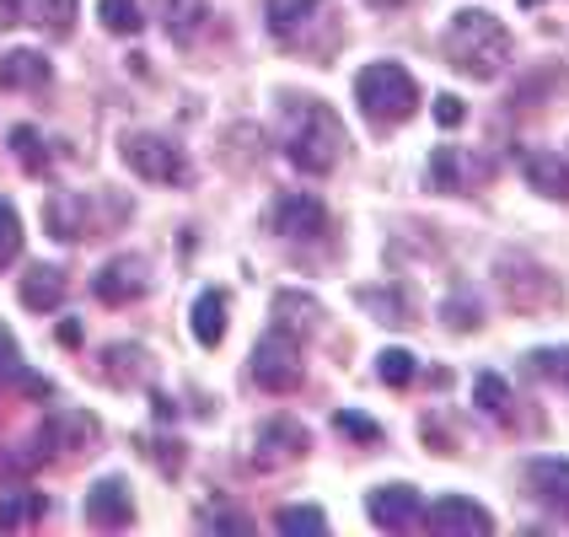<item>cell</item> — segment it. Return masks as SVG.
I'll list each match as a JSON object with an SVG mask.
<instances>
[{
  "label": "cell",
  "instance_id": "obj_1",
  "mask_svg": "<svg viewBox=\"0 0 569 537\" xmlns=\"http://www.w3.org/2000/svg\"><path fill=\"white\" fill-rule=\"evenodd\" d=\"M441 49L451 70H462L468 81H495L510 64V32L500 17L478 11V6H462L441 32Z\"/></svg>",
  "mask_w": 569,
  "mask_h": 537
},
{
  "label": "cell",
  "instance_id": "obj_2",
  "mask_svg": "<svg viewBox=\"0 0 569 537\" xmlns=\"http://www.w3.org/2000/svg\"><path fill=\"white\" fill-rule=\"evenodd\" d=\"M280 146H284V157L296 161L301 172H317V178H328V172H333V167L345 161L349 135H345L339 113H333L328 102H296V108L284 113Z\"/></svg>",
  "mask_w": 569,
  "mask_h": 537
},
{
  "label": "cell",
  "instance_id": "obj_3",
  "mask_svg": "<svg viewBox=\"0 0 569 537\" xmlns=\"http://www.w3.org/2000/svg\"><path fill=\"white\" fill-rule=\"evenodd\" d=\"M355 102H360V113L371 119V125H403L413 113V102H419V87H413V76L403 64L392 60H371L360 76H355Z\"/></svg>",
  "mask_w": 569,
  "mask_h": 537
},
{
  "label": "cell",
  "instance_id": "obj_4",
  "mask_svg": "<svg viewBox=\"0 0 569 537\" xmlns=\"http://www.w3.org/2000/svg\"><path fill=\"white\" fill-rule=\"evenodd\" d=\"M301 366H307V355H301V334H290V328H269L263 339L253 345V360H248V371H253V387L263 392H296L301 387Z\"/></svg>",
  "mask_w": 569,
  "mask_h": 537
},
{
  "label": "cell",
  "instance_id": "obj_5",
  "mask_svg": "<svg viewBox=\"0 0 569 537\" xmlns=\"http://www.w3.org/2000/svg\"><path fill=\"white\" fill-rule=\"evenodd\" d=\"M119 146H124L129 172H134V178H146V183H189V178H193L189 157H183V151H178L167 135H151V129H129Z\"/></svg>",
  "mask_w": 569,
  "mask_h": 537
},
{
  "label": "cell",
  "instance_id": "obj_6",
  "mask_svg": "<svg viewBox=\"0 0 569 537\" xmlns=\"http://www.w3.org/2000/svg\"><path fill=\"white\" fill-rule=\"evenodd\" d=\"M263 226H269L274 237H284V242H312V237L328 231V210H322V199H317V193L290 189V193H274V205H269Z\"/></svg>",
  "mask_w": 569,
  "mask_h": 537
},
{
  "label": "cell",
  "instance_id": "obj_7",
  "mask_svg": "<svg viewBox=\"0 0 569 537\" xmlns=\"http://www.w3.org/2000/svg\"><path fill=\"white\" fill-rule=\"evenodd\" d=\"M146 290H151V263L140 253L108 258V263L92 275V296L102 307H129V301H140Z\"/></svg>",
  "mask_w": 569,
  "mask_h": 537
},
{
  "label": "cell",
  "instance_id": "obj_8",
  "mask_svg": "<svg viewBox=\"0 0 569 537\" xmlns=\"http://www.w3.org/2000/svg\"><path fill=\"white\" fill-rule=\"evenodd\" d=\"M419 521H425L436 537H489L495 533V516L478 506L473 495H441Z\"/></svg>",
  "mask_w": 569,
  "mask_h": 537
},
{
  "label": "cell",
  "instance_id": "obj_9",
  "mask_svg": "<svg viewBox=\"0 0 569 537\" xmlns=\"http://www.w3.org/2000/svg\"><path fill=\"white\" fill-rule=\"evenodd\" d=\"M97 441V419L87 409H76V404H64V409H54L49 419H43V430H38V463L43 457H54V451H64V457H81L87 446Z\"/></svg>",
  "mask_w": 569,
  "mask_h": 537
},
{
  "label": "cell",
  "instance_id": "obj_10",
  "mask_svg": "<svg viewBox=\"0 0 569 537\" xmlns=\"http://www.w3.org/2000/svg\"><path fill=\"white\" fill-rule=\"evenodd\" d=\"M317 17H328V0H263V22L269 38L284 49H301L307 32L317 28Z\"/></svg>",
  "mask_w": 569,
  "mask_h": 537
},
{
  "label": "cell",
  "instance_id": "obj_11",
  "mask_svg": "<svg viewBox=\"0 0 569 537\" xmlns=\"http://www.w3.org/2000/svg\"><path fill=\"white\" fill-rule=\"evenodd\" d=\"M366 510H371V521H377L381 533H409V527H419V516H425L413 484H377L366 495Z\"/></svg>",
  "mask_w": 569,
  "mask_h": 537
},
{
  "label": "cell",
  "instance_id": "obj_12",
  "mask_svg": "<svg viewBox=\"0 0 569 537\" xmlns=\"http://www.w3.org/2000/svg\"><path fill=\"white\" fill-rule=\"evenodd\" d=\"M87 521L97 533H124L134 527V495H129L124 478H97L87 489Z\"/></svg>",
  "mask_w": 569,
  "mask_h": 537
},
{
  "label": "cell",
  "instance_id": "obj_13",
  "mask_svg": "<svg viewBox=\"0 0 569 537\" xmlns=\"http://www.w3.org/2000/svg\"><path fill=\"white\" fill-rule=\"evenodd\" d=\"M307 451V430L296 425V419H274V425H263L258 430V446H253V468L258 474H269V468H284V463H296Z\"/></svg>",
  "mask_w": 569,
  "mask_h": 537
},
{
  "label": "cell",
  "instance_id": "obj_14",
  "mask_svg": "<svg viewBox=\"0 0 569 537\" xmlns=\"http://www.w3.org/2000/svg\"><path fill=\"white\" fill-rule=\"evenodd\" d=\"M527 489H532V500H538L542 510H553V516L569 521V463L565 457H538V463H527Z\"/></svg>",
  "mask_w": 569,
  "mask_h": 537
},
{
  "label": "cell",
  "instance_id": "obj_15",
  "mask_svg": "<svg viewBox=\"0 0 569 537\" xmlns=\"http://www.w3.org/2000/svg\"><path fill=\"white\" fill-rule=\"evenodd\" d=\"M49 81H54V64H49V54H38V49H11L0 60V87L6 92H43Z\"/></svg>",
  "mask_w": 569,
  "mask_h": 537
},
{
  "label": "cell",
  "instance_id": "obj_16",
  "mask_svg": "<svg viewBox=\"0 0 569 537\" xmlns=\"http://www.w3.org/2000/svg\"><path fill=\"white\" fill-rule=\"evenodd\" d=\"M521 172H527V183L548 199H569V157L559 151H548V146H532L527 157H521Z\"/></svg>",
  "mask_w": 569,
  "mask_h": 537
},
{
  "label": "cell",
  "instance_id": "obj_17",
  "mask_svg": "<svg viewBox=\"0 0 569 537\" xmlns=\"http://www.w3.org/2000/svg\"><path fill=\"white\" fill-rule=\"evenodd\" d=\"M17 290H22V307H28V312H54L64 301V269H54V263H32L28 275L17 280Z\"/></svg>",
  "mask_w": 569,
  "mask_h": 537
},
{
  "label": "cell",
  "instance_id": "obj_18",
  "mask_svg": "<svg viewBox=\"0 0 569 537\" xmlns=\"http://www.w3.org/2000/svg\"><path fill=\"white\" fill-rule=\"evenodd\" d=\"M49 510V500L38 495V489H0V533H28L38 527V516Z\"/></svg>",
  "mask_w": 569,
  "mask_h": 537
},
{
  "label": "cell",
  "instance_id": "obj_19",
  "mask_svg": "<svg viewBox=\"0 0 569 537\" xmlns=\"http://www.w3.org/2000/svg\"><path fill=\"white\" fill-rule=\"evenodd\" d=\"M49 231H54V242H81L87 237V199L81 193H60V199H49Z\"/></svg>",
  "mask_w": 569,
  "mask_h": 537
},
{
  "label": "cell",
  "instance_id": "obj_20",
  "mask_svg": "<svg viewBox=\"0 0 569 537\" xmlns=\"http://www.w3.org/2000/svg\"><path fill=\"white\" fill-rule=\"evenodd\" d=\"M189 328H193V339H199L204 349L221 345V334H226V296H221V290H204V296L193 301Z\"/></svg>",
  "mask_w": 569,
  "mask_h": 537
},
{
  "label": "cell",
  "instance_id": "obj_21",
  "mask_svg": "<svg viewBox=\"0 0 569 537\" xmlns=\"http://www.w3.org/2000/svg\"><path fill=\"white\" fill-rule=\"evenodd\" d=\"M478 172H483V167H473L468 151H436V161H430V178H436L441 189H451V193H462Z\"/></svg>",
  "mask_w": 569,
  "mask_h": 537
},
{
  "label": "cell",
  "instance_id": "obj_22",
  "mask_svg": "<svg viewBox=\"0 0 569 537\" xmlns=\"http://www.w3.org/2000/svg\"><path fill=\"white\" fill-rule=\"evenodd\" d=\"M11 381H22V387H28V392H38V398L49 392V387H43L38 377H28V360H22V349H17V339H11V328L0 322V387H11Z\"/></svg>",
  "mask_w": 569,
  "mask_h": 537
},
{
  "label": "cell",
  "instance_id": "obj_23",
  "mask_svg": "<svg viewBox=\"0 0 569 537\" xmlns=\"http://www.w3.org/2000/svg\"><path fill=\"white\" fill-rule=\"evenodd\" d=\"M274 322H280V328H290V334H307L312 322H322V307H317V301H307V296H296V290H284L280 301H274Z\"/></svg>",
  "mask_w": 569,
  "mask_h": 537
},
{
  "label": "cell",
  "instance_id": "obj_24",
  "mask_svg": "<svg viewBox=\"0 0 569 537\" xmlns=\"http://www.w3.org/2000/svg\"><path fill=\"white\" fill-rule=\"evenodd\" d=\"M76 6H81V0H32V22L49 32V38H70Z\"/></svg>",
  "mask_w": 569,
  "mask_h": 537
},
{
  "label": "cell",
  "instance_id": "obj_25",
  "mask_svg": "<svg viewBox=\"0 0 569 537\" xmlns=\"http://www.w3.org/2000/svg\"><path fill=\"white\" fill-rule=\"evenodd\" d=\"M97 22L108 32H119V38H134V32L146 28V17H140L134 0H97Z\"/></svg>",
  "mask_w": 569,
  "mask_h": 537
},
{
  "label": "cell",
  "instance_id": "obj_26",
  "mask_svg": "<svg viewBox=\"0 0 569 537\" xmlns=\"http://www.w3.org/2000/svg\"><path fill=\"white\" fill-rule=\"evenodd\" d=\"M6 146H11V157L22 161L28 172H43V167H49V151H43V135H38L32 125H17L11 135H6Z\"/></svg>",
  "mask_w": 569,
  "mask_h": 537
},
{
  "label": "cell",
  "instance_id": "obj_27",
  "mask_svg": "<svg viewBox=\"0 0 569 537\" xmlns=\"http://www.w3.org/2000/svg\"><path fill=\"white\" fill-rule=\"evenodd\" d=\"M204 22V0H167V32L172 43H189L193 32Z\"/></svg>",
  "mask_w": 569,
  "mask_h": 537
},
{
  "label": "cell",
  "instance_id": "obj_28",
  "mask_svg": "<svg viewBox=\"0 0 569 537\" xmlns=\"http://www.w3.org/2000/svg\"><path fill=\"white\" fill-rule=\"evenodd\" d=\"M22 216H17V205L11 199H0V269H11L17 253H22Z\"/></svg>",
  "mask_w": 569,
  "mask_h": 537
},
{
  "label": "cell",
  "instance_id": "obj_29",
  "mask_svg": "<svg viewBox=\"0 0 569 537\" xmlns=\"http://www.w3.org/2000/svg\"><path fill=\"white\" fill-rule=\"evenodd\" d=\"M473 398L483 414H495V419H510V387L506 377H495V371H483V377L473 381Z\"/></svg>",
  "mask_w": 569,
  "mask_h": 537
},
{
  "label": "cell",
  "instance_id": "obj_30",
  "mask_svg": "<svg viewBox=\"0 0 569 537\" xmlns=\"http://www.w3.org/2000/svg\"><path fill=\"white\" fill-rule=\"evenodd\" d=\"M413 366H419V360H413L409 349H381L377 355V377L387 381V387H409V381L419 377Z\"/></svg>",
  "mask_w": 569,
  "mask_h": 537
},
{
  "label": "cell",
  "instance_id": "obj_31",
  "mask_svg": "<svg viewBox=\"0 0 569 537\" xmlns=\"http://www.w3.org/2000/svg\"><path fill=\"white\" fill-rule=\"evenodd\" d=\"M274 527H280V533H328V516L317 506H284L280 516H274Z\"/></svg>",
  "mask_w": 569,
  "mask_h": 537
},
{
  "label": "cell",
  "instance_id": "obj_32",
  "mask_svg": "<svg viewBox=\"0 0 569 537\" xmlns=\"http://www.w3.org/2000/svg\"><path fill=\"white\" fill-rule=\"evenodd\" d=\"M527 366L548 381H569V349H532L527 355Z\"/></svg>",
  "mask_w": 569,
  "mask_h": 537
},
{
  "label": "cell",
  "instance_id": "obj_33",
  "mask_svg": "<svg viewBox=\"0 0 569 537\" xmlns=\"http://www.w3.org/2000/svg\"><path fill=\"white\" fill-rule=\"evenodd\" d=\"M355 301H360V307H371V312H377L381 322H387V328H398V322L409 317V301H387L381 290H360Z\"/></svg>",
  "mask_w": 569,
  "mask_h": 537
},
{
  "label": "cell",
  "instance_id": "obj_34",
  "mask_svg": "<svg viewBox=\"0 0 569 537\" xmlns=\"http://www.w3.org/2000/svg\"><path fill=\"white\" fill-rule=\"evenodd\" d=\"M339 430H345L349 441H381V425L377 419H366V414H339Z\"/></svg>",
  "mask_w": 569,
  "mask_h": 537
},
{
  "label": "cell",
  "instance_id": "obj_35",
  "mask_svg": "<svg viewBox=\"0 0 569 537\" xmlns=\"http://www.w3.org/2000/svg\"><path fill=\"white\" fill-rule=\"evenodd\" d=\"M204 527H216V533H253V521L242 510H204Z\"/></svg>",
  "mask_w": 569,
  "mask_h": 537
},
{
  "label": "cell",
  "instance_id": "obj_36",
  "mask_svg": "<svg viewBox=\"0 0 569 537\" xmlns=\"http://www.w3.org/2000/svg\"><path fill=\"white\" fill-rule=\"evenodd\" d=\"M462 119H468V102H462V97H436V125L457 129Z\"/></svg>",
  "mask_w": 569,
  "mask_h": 537
},
{
  "label": "cell",
  "instance_id": "obj_37",
  "mask_svg": "<svg viewBox=\"0 0 569 537\" xmlns=\"http://www.w3.org/2000/svg\"><path fill=\"white\" fill-rule=\"evenodd\" d=\"M60 345H64V349L81 345V322H76V317H64V322H60Z\"/></svg>",
  "mask_w": 569,
  "mask_h": 537
},
{
  "label": "cell",
  "instance_id": "obj_38",
  "mask_svg": "<svg viewBox=\"0 0 569 537\" xmlns=\"http://www.w3.org/2000/svg\"><path fill=\"white\" fill-rule=\"evenodd\" d=\"M17 17H22V0H0V32L11 28Z\"/></svg>",
  "mask_w": 569,
  "mask_h": 537
},
{
  "label": "cell",
  "instance_id": "obj_39",
  "mask_svg": "<svg viewBox=\"0 0 569 537\" xmlns=\"http://www.w3.org/2000/svg\"><path fill=\"white\" fill-rule=\"evenodd\" d=\"M371 6H381V11H387V6H398V0H371Z\"/></svg>",
  "mask_w": 569,
  "mask_h": 537
},
{
  "label": "cell",
  "instance_id": "obj_40",
  "mask_svg": "<svg viewBox=\"0 0 569 537\" xmlns=\"http://www.w3.org/2000/svg\"><path fill=\"white\" fill-rule=\"evenodd\" d=\"M521 6H538V0H521Z\"/></svg>",
  "mask_w": 569,
  "mask_h": 537
}]
</instances>
